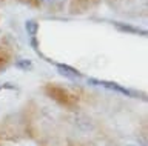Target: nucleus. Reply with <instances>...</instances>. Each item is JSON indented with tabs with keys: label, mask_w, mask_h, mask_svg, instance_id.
<instances>
[{
	"label": "nucleus",
	"mask_w": 148,
	"mask_h": 146,
	"mask_svg": "<svg viewBox=\"0 0 148 146\" xmlns=\"http://www.w3.org/2000/svg\"><path fill=\"white\" fill-rule=\"evenodd\" d=\"M57 66V71L60 72L62 75L68 77V79H80V72L74 68L68 66V65H56Z\"/></svg>",
	"instance_id": "2"
},
{
	"label": "nucleus",
	"mask_w": 148,
	"mask_h": 146,
	"mask_svg": "<svg viewBox=\"0 0 148 146\" xmlns=\"http://www.w3.org/2000/svg\"><path fill=\"white\" fill-rule=\"evenodd\" d=\"M25 29H26V33L31 35V37H36L37 35V31H39V23H37L36 20H26V23H25Z\"/></svg>",
	"instance_id": "3"
},
{
	"label": "nucleus",
	"mask_w": 148,
	"mask_h": 146,
	"mask_svg": "<svg viewBox=\"0 0 148 146\" xmlns=\"http://www.w3.org/2000/svg\"><path fill=\"white\" fill-rule=\"evenodd\" d=\"M46 92H48V95L51 98L57 100L62 105H73L76 102L68 91H65L63 88H59V86H46Z\"/></svg>",
	"instance_id": "1"
},
{
	"label": "nucleus",
	"mask_w": 148,
	"mask_h": 146,
	"mask_svg": "<svg viewBox=\"0 0 148 146\" xmlns=\"http://www.w3.org/2000/svg\"><path fill=\"white\" fill-rule=\"evenodd\" d=\"M16 66H17V68H20V69H23V71H28L32 65H31V62H29V60H20V62H17V63H16Z\"/></svg>",
	"instance_id": "4"
},
{
	"label": "nucleus",
	"mask_w": 148,
	"mask_h": 146,
	"mask_svg": "<svg viewBox=\"0 0 148 146\" xmlns=\"http://www.w3.org/2000/svg\"><path fill=\"white\" fill-rule=\"evenodd\" d=\"M125 146H137V145H134V143H130V145H125Z\"/></svg>",
	"instance_id": "6"
},
{
	"label": "nucleus",
	"mask_w": 148,
	"mask_h": 146,
	"mask_svg": "<svg viewBox=\"0 0 148 146\" xmlns=\"http://www.w3.org/2000/svg\"><path fill=\"white\" fill-rule=\"evenodd\" d=\"M119 26V29H122V31H130V33H139V29H134L131 28V26H123V25H120V23H116Z\"/></svg>",
	"instance_id": "5"
}]
</instances>
